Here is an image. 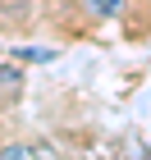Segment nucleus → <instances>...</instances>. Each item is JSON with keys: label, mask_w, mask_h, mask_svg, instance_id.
Returning <instances> with one entry per match:
<instances>
[{"label": "nucleus", "mask_w": 151, "mask_h": 160, "mask_svg": "<svg viewBox=\"0 0 151 160\" xmlns=\"http://www.w3.org/2000/svg\"><path fill=\"white\" fill-rule=\"evenodd\" d=\"M83 9L96 14V18H114V14L124 9V0H83Z\"/></svg>", "instance_id": "f257e3e1"}, {"label": "nucleus", "mask_w": 151, "mask_h": 160, "mask_svg": "<svg viewBox=\"0 0 151 160\" xmlns=\"http://www.w3.org/2000/svg\"><path fill=\"white\" fill-rule=\"evenodd\" d=\"M14 55H18V60H37V64L55 60V50H50V46H18V50H14Z\"/></svg>", "instance_id": "7ed1b4c3"}, {"label": "nucleus", "mask_w": 151, "mask_h": 160, "mask_svg": "<svg viewBox=\"0 0 151 160\" xmlns=\"http://www.w3.org/2000/svg\"><path fill=\"white\" fill-rule=\"evenodd\" d=\"M0 9H5V0H0Z\"/></svg>", "instance_id": "20e7f679"}, {"label": "nucleus", "mask_w": 151, "mask_h": 160, "mask_svg": "<svg viewBox=\"0 0 151 160\" xmlns=\"http://www.w3.org/2000/svg\"><path fill=\"white\" fill-rule=\"evenodd\" d=\"M46 147H32V142H9V147H0L5 160H28V156H41Z\"/></svg>", "instance_id": "f03ea898"}]
</instances>
